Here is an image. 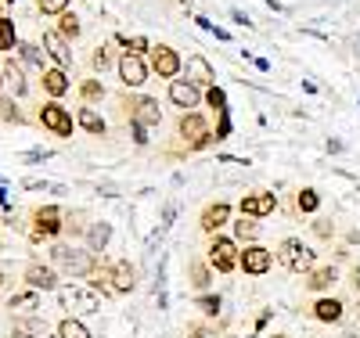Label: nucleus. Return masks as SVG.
Instances as JSON below:
<instances>
[{"instance_id": "nucleus-1", "label": "nucleus", "mask_w": 360, "mask_h": 338, "mask_svg": "<svg viewBox=\"0 0 360 338\" xmlns=\"http://www.w3.org/2000/svg\"><path fill=\"white\" fill-rule=\"evenodd\" d=\"M58 306L69 313V317H79V313H98L101 310V299L94 288H83V285H58Z\"/></svg>"}, {"instance_id": "nucleus-2", "label": "nucleus", "mask_w": 360, "mask_h": 338, "mask_svg": "<svg viewBox=\"0 0 360 338\" xmlns=\"http://www.w3.org/2000/svg\"><path fill=\"white\" fill-rule=\"evenodd\" d=\"M278 263L288 273H310L314 263H317V249H310L303 238H285L281 249H278Z\"/></svg>"}, {"instance_id": "nucleus-3", "label": "nucleus", "mask_w": 360, "mask_h": 338, "mask_svg": "<svg viewBox=\"0 0 360 338\" xmlns=\"http://www.w3.org/2000/svg\"><path fill=\"white\" fill-rule=\"evenodd\" d=\"M51 259L62 266L69 278H90V273L98 270L94 252H86V249H69V245H54V249H51Z\"/></svg>"}, {"instance_id": "nucleus-4", "label": "nucleus", "mask_w": 360, "mask_h": 338, "mask_svg": "<svg viewBox=\"0 0 360 338\" xmlns=\"http://www.w3.org/2000/svg\"><path fill=\"white\" fill-rule=\"evenodd\" d=\"M238 256H242V249H238V241L227 238V234H213V241H209V266H213L217 273H234L238 270Z\"/></svg>"}, {"instance_id": "nucleus-5", "label": "nucleus", "mask_w": 360, "mask_h": 338, "mask_svg": "<svg viewBox=\"0 0 360 338\" xmlns=\"http://www.w3.org/2000/svg\"><path fill=\"white\" fill-rule=\"evenodd\" d=\"M176 134H180V141H184L191 151H202V148L213 144V130H209V122L198 112H184V115H180Z\"/></svg>"}, {"instance_id": "nucleus-6", "label": "nucleus", "mask_w": 360, "mask_h": 338, "mask_svg": "<svg viewBox=\"0 0 360 338\" xmlns=\"http://www.w3.org/2000/svg\"><path fill=\"white\" fill-rule=\"evenodd\" d=\"M270 266H274V252L263 249L259 241H256V245H245L242 256H238V270H242L245 278H263Z\"/></svg>"}, {"instance_id": "nucleus-7", "label": "nucleus", "mask_w": 360, "mask_h": 338, "mask_svg": "<svg viewBox=\"0 0 360 338\" xmlns=\"http://www.w3.org/2000/svg\"><path fill=\"white\" fill-rule=\"evenodd\" d=\"M180 54L173 51V47H166V44H159V47H152V61H148V69H152L155 76H162V79H173L176 72H180Z\"/></svg>"}, {"instance_id": "nucleus-8", "label": "nucleus", "mask_w": 360, "mask_h": 338, "mask_svg": "<svg viewBox=\"0 0 360 338\" xmlns=\"http://www.w3.org/2000/svg\"><path fill=\"white\" fill-rule=\"evenodd\" d=\"M238 209H242V216L263 220V216H270V212L278 209V195H274V191H256V195H245Z\"/></svg>"}, {"instance_id": "nucleus-9", "label": "nucleus", "mask_w": 360, "mask_h": 338, "mask_svg": "<svg viewBox=\"0 0 360 338\" xmlns=\"http://www.w3.org/2000/svg\"><path fill=\"white\" fill-rule=\"evenodd\" d=\"M119 79H123V86H141L144 79H148V61L141 58V54H123V58H119Z\"/></svg>"}, {"instance_id": "nucleus-10", "label": "nucleus", "mask_w": 360, "mask_h": 338, "mask_svg": "<svg viewBox=\"0 0 360 338\" xmlns=\"http://www.w3.org/2000/svg\"><path fill=\"white\" fill-rule=\"evenodd\" d=\"M40 122L54 134V137H72V115L62 105H44L40 108Z\"/></svg>"}, {"instance_id": "nucleus-11", "label": "nucleus", "mask_w": 360, "mask_h": 338, "mask_svg": "<svg viewBox=\"0 0 360 338\" xmlns=\"http://www.w3.org/2000/svg\"><path fill=\"white\" fill-rule=\"evenodd\" d=\"M169 101H173L180 112H195L198 101H202V94H198V86H195V83H188V79H173V83H169Z\"/></svg>"}, {"instance_id": "nucleus-12", "label": "nucleus", "mask_w": 360, "mask_h": 338, "mask_svg": "<svg viewBox=\"0 0 360 338\" xmlns=\"http://www.w3.org/2000/svg\"><path fill=\"white\" fill-rule=\"evenodd\" d=\"M33 223H37V234L33 238H54V234H62V209H54V205H44L33 212Z\"/></svg>"}, {"instance_id": "nucleus-13", "label": "nucleus", "mask_w": 360, "mask_h": 338, "mask_svg": "<svg viewBox=\"0 0 360 338\" xmlns=\"http://www.w3.org/2000/svg\"><path fill=\"white\" fill-rule=\"evenodd\" d=\"M224 223H231V202H213V205H205V209H202L198 227H202L205 234H220Z\"/></svg>"}, {"instance_id": "nucleus-14", "label": "nucleus", "mask_w": 360, "mask_h": 338, "mask_svg": "<svg viewBox=\"0 0 360 338\" xmlns=\"http://www.w3.org/2000/svg\"><path fill=\"white\" fill-rule=\"evenodd\" d=\"M25 281H29V288H37V292H58V273L47 263H29L25 266Z\"/></svg>"}, {"instance_id": "nucleus-15", "label": "nucleus", "mask_w": 360, "mask_h": 338, "mask_svg": "<svg viewBox=\"0 0 360 338\" xmlns=\"http://www.w3.org/2000/svg\"><path fill=\"white\" fill-rule=\"evenodd\" d=\"M342 313H346V302L335 299V295H321V299L314 302V317H317L321 324H339Z\"/></svg>"}, {"instance_id": "nucleus-16", "label": "nucleus", "mask_w": 360, "mask_h": 338, "mask_svg": "<svg viewBox=\"0 0 360 338\" xmlns=\"http://www.w3.org/2000/svg\"><path fill=\"white\" fill-rule=\"evenodd\" d=\"M134 122H141V126H159L162 122V108L155 98H141L134 101Z\"/></svg>"}, {"instance_id": "nucleus-17", "label": "nucleus", "mask_w": 360, "mask_h": 338, "mask_svg": "<svg viewBox=\"0 0 360 338\" xmlns=\"http://www.w3.org/2000/svg\"><path fill=\"white\" fill-rule=\"evenodd\" d=\"M137 285V270L130 266V259H115L112 263V288L115 292H134Z\"/></svg>"}, {"instance_id": "nucleus-18", "label": "nucleus", "mask_w": 360, "mask_h": 338, "mask_svg": "<svg viewBox=\"0 0 360 338\" xmlns=\"http://www.w3.org/2000/svg\"><path fill=\"white\" fill-rule=\"evenodd\" d=\"M108 238H112V223L108 220H94L86 227V252H105V245H108Z\"/></svg>"}, {"instance_id": "nucleus-19", "label": "nucleus", "mask_w": 360, "mask_h": 338, "mask_svg": "<svg viewBox=\"0 0 360 338\" xmlns=\"http://www.w3.org/2000/svg\"><path fill=\"white\" fill-rule=\"evenodd\" d=\"M213 65H209V61L202 58V54H191L188 58V83H195V86H209L213 83Z\"/></svg>"}, {"instance_id": "nucleus-20", "label": "nucleus", "mask_w": 360, "mask_h": 338, "mask_svg": "<svg viewBox=\"0 0 360 338\" xmlns=\"http://www.w3.org/2000/svg\"><path fill=\"white\" fill-rule=\"evenodd\" d=\"M335 281H339V270H335V266H314V270L307 273L303 285H307L310 292H328Z\"/></svg>"}, {"instance_id": "nucleus-21", "label": "nucleus", "mask_w": 360, "mask_h": 338, "mask_svg": "<svg viewBox=\"0 0 360 338\" xmlns=\"http://www.w3.org/2000/svg\"><path fill=\"white\" fill-rule=\"evenodd\" d=\"M44 44H47V54L58 61V69H65V65H72V51L65 47V37H58V33H47L44 37Z\"/></svg>"}, {"instance_id": "nucleus-22", "label": "nucleus", "mask_w": 360, "mask_h": 338, "mask_svg": "<svg viewBox=\"0 0 360 338\" xmlns=\"http://www.w3.org/2000/svg\"><path fill=\"white\" fill-rule=\"evenodd\" d=\"M44 90L51 98H62L65 90H69V76L65 69H44Z\"/></svg>"}, {"instance_id": "nucleus-23", "label": "nucleus", "mask_w": 360, "mask_h": 338, "mask_svg": "<svg viewBox=\"0 0 360 338\" xmlns=\"http://www.w3.org/2000/svg\"><path fill=\"white\" fill-rule=\"evenodd\" d=\"M188 281H191L198 292H205L209 281H213V266L202 263V259H191V263H188Z\"/></svg>"}, {"instance_id": "nucleus-24", "label": "nucleus", "mask_w": 360, "mask_h": 338, "mask_svg": "<svg viewBox=\"0 0 360 338\" xmlns=\"http://www.w3.org/2000/svg\"><path fill=\"white\" fill-rule=\"evenodd\" d=\"M259 220L252 216H242V220H234V241H245V245H256L259 241Z\"/></svg>"}, {"instance_id": "nucleus-25", "label": "nucleus", "mask_w": 360, "mask_h": 338, "mask_svg": "<svg viewBox=\"0 0 360 338\" xmlns=\"http://www.w3.org/2000/svg\"><path fill=\"white\" fill-rule=\"evenodd\" d=\"M76 122H79V126H83L86 134H98V137L105 134V119H101L94 108H90V105H83V108L76 112Z\"/></svg>"}, {"instance_id": "nucleus-26", "label": "nucleus", "mask_w": 360, "mask_h": 338, "mask_svg": "<svg viewBox=\"0 0 360 338\" xmlns=\"http://www.w3.org/2000/svg\"><path fill=\"white\" fill-rule=\"evenodd\" d=\"M58 338H94V334H90V327L79 317H65L58 324Z\"/></svg>"}, {"instance_id": "nucleus-27", "label": "nucleus", "mask_w": 360, "mask_h": 338, "mask_svg": "<svg viewBox=\"0 0 360 338\" xmlns=\"http://www.w3.org/2000/svg\"><path fill=\"white\" fill-rule=\"evenodd\" d=\"M15 334L18 338H37V334H44V320L40 317H15Z\"/></svg>"}, {"instance_id": "nucleus-28", "label": "nucleus", "mask_w": 360, "mask_h": 338, "mask_svg": "<svg viewBox=\"0 0 360 338\" xmlns=\"http://www.w3.org/2000/svg\"><path fill=\"white\" fill-rule=\"evenodd\" d=\"M295 209H299V212H317V209H321V195H317L314 188H303V191L295 195Z\"/></svg>"}, {"instance_id": "nucleus-29", "label": "nucleus", "mask_w": 360, "mask_h": 338, "mask_svg": "<svg viewBox=\"0 0 360 338\" xmlns=\"http://www.w3.org/2000/svg\"><path fill=\"white\" fill-rule=\"evenodd\" d=\"M11 47H18L15 44V22L11 18H0V51H11Z\"/></svg>"}, {"instance_id": "nucleus-30", "label": "nucleus", "mask_w": 360, "mask_h": 338, "mask_svg": "<svg viewBox=\"0 0 360 338\" xmlns=\"http://www.w3.org/2000/svg\"><path fill=\"white\" fill-rule=\"evenodd\" d=\"M195 306H198L205 317H217V313H220V306H224V299H220V295H198Z\"/></svg>"}, {"instance_id": "nucleus-31", "label": "nucleus", "mask_w": 360, "mask_h": 338, "mask_svg": "<svg viewBox=\"0 0 360 338\" xmlns=\"http://www.w3.org/2000/svg\"><path fill=\"white\" fill-rule=\"evenodd\" d=\"M8 306H11V310H22V313H33V310H37V295H33V292L15 295V299H8Z\"/></svg>"}, {"instance_id": "nucleus-32", "label": "nucleus", "mask_w": 360, "mask_h": 338, "mask_svg": "<svg viewBox=\"0 0 360 338\" xmlns=\"http://www.w3.org/2000/svg\"><path fill=\"white\" fill-rule=\"evenodd\" d=\"M205 101H209V108H217V112H227V94H224L220 86H209Z\"/></svg>"}, {"instance_id": "nucleus-33", "label": "nucleus", "mask_w": 360, "mask_h": 338, "mask_svg": "<svg viewBox=\"0 0 360 338\" xmlns=\"http://www.w3.org/2000/svg\"><path fill=\"white\" fill-rule=\"evenodd\" d=\"M79 94H83V101H98V98L105 94V86H101L98 79H86V83L79 86Z\"/></svg>"}, {"instance_id": "nucleus-34", "label": "nucleus", "mask_w": 360, "mask_h": 338, "mask_svg": "<svg viewBox=\"0 0 360 338\" xmlns=\"http://www.w3.org/2000/svg\"><path fill=\"white\" fill-rule=\"evenodd\" d=\"M37 8H40L44 15H65L69 0H37Z\"/></svg>"}, {"instance_id": "nucleus-35", "label": "nucleus", "mask_w": 360, "mask_h": 338, "mask_svg": "<svg viewBox=\"0 0 360 338\" xmlns=\"http://www.w3.org/2000/svg\"><path fill=\"white\" fill-rule=\"evenodd\" d=\"M4 76H8L11 90H15V94L22 98V94H25V79H22V69H18V65H8V72H4Z\"/></svg>"}, {"instance_id": "nucleus-36", "label": "nucleus", "mask_w": 360, "mask_h": 338, "mask_svg": "<svg viewBox=\"0 0 360 338\" xmlns=\"http://www.w3.org/2000/svg\"><path fill=\"white\" fill-rule=\"evenodd\" d=\"M314 234H317L321 241H332V238H335V223H332V220H314Z\"/></svg>"}, {"instance_id": "nucleus-37", "label": "nucleus", "mask_w": 360, "mask_h": 338, "mask_svg": "<svg viewBox=\"0 0 360 338\" xmlns=\"http://www.w3.org/2000/svg\"><path fill=\"white\" fill-rule=\"evenodd\" d=\"M62 37L65 40H72V37H79V22H76V15H62Z\"/></svg>"}, {"instance_id": "nucleus-38", "label": "nucleus", "mask_w": 360, "mask_h": 338, "mask_svg": "<svg viewBox=\"0 0 360 338\" xmlns=\"http://www.w3.org/2000/svg\"><path fill=\"white\" fill-rule=\"evenodd\" d=\"M18 51H22V58L29 61V65H40V69H44V58H40V51H37L33 44H18Z\"/></svg>"}, {"instance_id": "nucleus-39", "label": "nucleus", "mask_w": 360, "mask_h": 338, "mask_svg": "<svg viewBox=\"0 0 360 338\" xmlns=\"http://www.w3.org/2000/svg\"><path fill=\"white\" fill-rule=\"evenodd\" d=\"M231 137V115L220 112V122H217V130H213V141H227Z\"/></svg>"}, {"instance_id": "nucleus-40", "label": "nucleus", "mask_w": 360, "mask_h": 338, "mask_svg": "<svg viewBox=\"0 0 360 338\" xmlns=\"http://www.w3.org/2000/svg\"><path fill=\"white\" fill-rule=\"evenodd\" d=\"M90 61H94V69L101 72V69L108 65V47H98V51H94V58H90Z\"/></svg>"}, {"instance_id": "nucleus-41", "label": "nucleus", "mask_w": 360, "mask_h": 338, "mask_svg": "<svg viewBox=\"0 0 360 338\" xmlns=\"http://www.w3.org/2000/svg\"><path fill=\"white\" fill-rule=\"evenodd\" d=\"M51 159V151H29V155H25V162L29 166H37V162H47Z\"/></svg>"}, {"instance_id": "nucleus-42", "label": "nucleus", "mask_w": 360, "mask_h": 338, "mask_svg": "<svg viewBox=\"0 0 360 338\" xmlns=\"http://www.w3.org/2000/svg\"><path fill=\"white\" fill-rule=\"evenodd\" d=\"M130 130H134V141H137V144H148V134H144L148 126H141V122H130Z\"/></svg>"}, {"instance_id": "nucleus-43", "label": "nucleus", "mask_w": 360, "mask_h": 338, "mask_svg": "<svg viewBox=\"0 0 360 338\" xmlns=\"http://www.w3.org/2000/svg\"><path fill=\"white\" fill-rule=\"evenodd\" d=\"M144 51H148V40L144 37H134L130 40V54H144Z\"/></svg>"}, {"instance_id": "nucleus-44", "label": "nucleus", "mask_w": 360, "mask_h": 338, "mask_svg": "<svg viewBox=\"0 0 360 338\" xmlns=\"http://www.w3.org/2000/svg\"><path fill=\"white\" fill-rule=\"evenodd\" d=\"M349 281H353V288L360 292V266H353V273H349Z\"/></svg>"}, {"instance_id": "nucleus-45", "label": "nucleus", "mask_w": 360, "mask_h": 338, "mask_svg": "<svg viewBox=\"0 0 360 338\" xmlns=\"http://www.w3.org/2000/svg\"><path fill=\"white\" fill-rule=\"evenodd\" d=\"M188 338H205V331H202V327H191V334H188Z\"/></svg>"}, {"instance_id": "nucleus-46", "label": "nucleus", "mask_w": 360, "mask_h": 338, "mask_svg": "<svg viewBox=\"0 0 360 338\" xmlns=\"http://www.w3.org/2000/svg\"><path fill=\"white\" fill-rule=\"evenodd\" d=\"M270 338H292V334H270Z\"/></svg>"}, {"instance_id": "nucleus-47", "label": "nucleus", "mask_w": 360, "mask_h": 338, "mask_svg": "<svg viewBox=\"0 0 360 338\" xmlns=\"http://www.w3.org/2000/svg\"><path fill=\"white\" fill-rule=\"evenodd\" d=\"M0 83H4V69H0Z\"/></svg>"}, {"instance_id": "nucleus-48", "label": "nucleus", "mask_w": 360, "mask_h": 338, "mask_svg": "<svg viewBox=\"0 0 360 338\" xmlns=\"http://www.w3.org/2000/svg\"><path fill=\"white\" fill-rule=\"evenodd\" d=\"M0 288H4V278H0Z\"/></svg>"}]
</instances>
